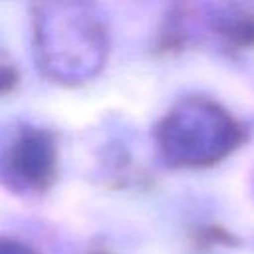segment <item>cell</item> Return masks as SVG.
Returning a JSON list of instances; mask_svg holds the SVG:
<instances>
[{"instance_id": "7a4b0ae2", "label": "cell", "mask_w": 254, "mask_h": 254, "mask_svg": "<svg viewBox=\"0 0 254 254\" xmlns=\"http://www.w3.org/2000/svg\"><path fill=\"white\" fill-rule=\"evenodd\" d=\"M58 139L42 125L20 123L0 147V181L18 192H46L58 179Z\"/></svg>"}, {"instance_id": "6da1fadb", "label": "cell", "mask_w": 254, "mask_h": 254, "mask_svg": "<svg viewBox=\"0 0 254 254\" xmlns=\"http://www.w3.org/2000/svg\"><path fill=\"white\" fill-rule=\"evenodd\" d=\"M155 139L171 165H208L234 149L238 125L214 103L190 97L157 123Z\"/></svg>"}, {"instance_id": "277c9868", "label": "cell", "mask_w": 254, "mask_h": 254, "mask_svg": "<svg viewBox=\"0 0 254 254\" xmlns=\"http://www.w3.org/2000/svg\"><path fill=\"white\" fill-rule=\"evenodd\" d=\"M0 254H42V252L20 238L2 236L0 238Z\"/></svg>"}, {"instance_id": "3957f363", "label": "cell", "mask_w": 254, "mask_h": 254, "mask_svg": "<svg viewBox=\"0 0 254 254\" xmlns=\"http://www.w3.org/2000/svg\"><path fill=\"white\" fill-rule=\"evenodd\" d=\"M18 81H20L18 69L10 62H2L0 60V95H6L10 91H14Z\"/></svg>"}, {"instance_id": "5b68a950", "label": "cell", "mask_w": 254, "mask_h": 254, "mask_svg": "<svg viewBox=\"0 0 254 254\" xmlns=\"http://www.w3.org/2000/svg\"><path fill=\"white\" fill-rule=\"evenodd\" d=\"M87 254H111L109 250H105V248H93L91 252H87Z\"/></svg>"}]
</instances>
